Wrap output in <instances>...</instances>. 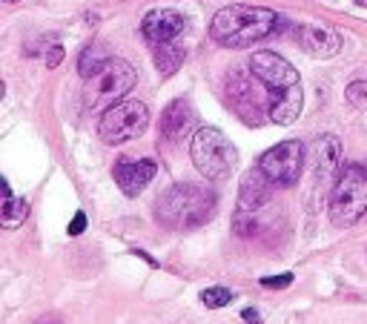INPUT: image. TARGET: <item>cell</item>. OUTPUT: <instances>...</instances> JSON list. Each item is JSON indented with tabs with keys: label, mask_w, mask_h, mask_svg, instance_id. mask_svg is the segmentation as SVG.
Returning <instances> with one entry per match:
<instances>
[{
	"label": "cell",
	"mask_w": 367,
	"mask_h": 324,
	"mask_svg": "<svg viewBox=\"0 0 367 324\" xmlns=\"http://www.w3.org/2000/svg\"><path fill=\"white\" fill-rule=\"evenodd\" d=\"M109 61H112V55H109L101 44H92V46H86V49L81 52L78 72H81V78H84V81H89V78H92V75H98Z\"/></svg>",
	"instance_id": "obj_17"
},
{
	"label": "cell",
	"mask_w": 367,
	"mask_h": 324,
	"mask_svg": "<svg viewBox=\"0 0 367 324\" xmlns=\"http://www.w3.org/2000/svg\"><path fill=\"white\" fill-rule=\"evenodd\" d=\"M86 230V213H75L72 224H69V236H81Z\"/></svg>",
	"instance_id": "obj_23"
},
{
	"label": "cell",
	"mask_w": 367,
	"mask_h": 324,
	"mask_svg": "<svg viewBox=\"0 0 367 324\" xmlns=\"http://www.w3.org/2000/svg\"><path fill=\"white\" fill-rule=\"evenodd\" d=\"M155 216L169 230H196L216 216V193L207 184H172L158 198Z\"/></svg>",
	"instance_id": "obj_3"
},
{
	"label": "cell",
	"mask_w": 367,
	"mask_h": 324,
	"mask_svg": "<svg viewBox=\"0 0 367 324\" xmlns=\"http://www.w3.org/2000/svg\"><path fill=\"white\" fill-rule=\"evenodd\" d=\"M138 72L132 69V64L112 58L98 75H92L84 86V106L89 112H106L109 106L121 103L126 98V92L135 86Z\"/></svg>",
	"instance_id": "obj_6"
},
{
	"label": "cell",
	"mask_w": 367,
	"mask_h": 324,
	"mask_svg": "<svg viewBox=\"0 0 367 324\" xmlns=\"http://www.w3.org/2000/svg\"><path fill=\"white\" fill-rule=\"evenodd\" d=\"M6 4H15V0H6Z\"/></svg>",
	"instance_id": "obj_26"
},
{
	"label": "cell",
	"mask_w": 367,
	"mask_h": 324,
	"mask_svg": "<svg viewBox=\"0 0 367 324\" xmlns=\"http://www.w3.org/2000/svg\"><path fill=\"white\" fill-rule=\"evenodd\" d=\"M184 29H187V18L175 9H152L141 24V32L152 46L172 44Z\"/></svg>",
	"instance_id": "obj_10"
},
{
	"label": "cell",
	"mask_w": 367,
	"mask_h": 324,
	"mask_svg": "<svg viewBox=\"0 0 367 324\" xmlns=\"http://www.w3.org/2000/svg\"><path fill=\"white\" fill-rule=\"evenodd\" d=\"M155 173H158V167L149 158H141V161H126L124 158L115 164V181L121 187V193L129 196V198L141 196L146 190V184L155 178Z\"/></svg>",
	"instance_id": "obj_11"
},
{
	"label": "cell",
	"mask_w": 367,
	"mask_h": 324,
	"mask_svg": "<svg viewBox=\"0 0 367 324\" xmlns=\"http://www.w3.org/2000/svg\"><path fill=\"white\" fill-rule=\"evenodd\" d=\"M304 161H307V155H304L301 141H281L258 158V167L276 187L287 190V187L298 184V178L304 173Z\"/></svg>",
	"instance_id": "obj_8"
},
{
	"label": "cell",
	"mask_w": 367,
	"mask_h": 324,
	"mask_svg": "<svg viewBox=\"0 0 367 324\" xmlns=\"http://www.w3.org/2000/svg\"><path fill=\"white\" fill-rule=\"evenodd\" d=\"M29 216V204L24 198H15L12 190H9V181H4V216H0V221H4L6 230H15L26 221Z\"/></svg>",
	"instance_id": "obj_16"
},
{
	"label": "cell",
	"mask_w": 367,
	"mask_h": 324,
	"mask_svg": "<svg viewBox=\"0 0 367 324\" xmlns=\"http://www.w3.org/2000/svg\"><path fill=\"white\" fill-rule=\"evenodd\" d=\"M278 29V15L267 6H247V4H233L216 12L210 24V38L218 46L227 49H247L264 38H270Z\"/></svg>",
	"instance_id": "obj_2"
},
{
	"label": "cell",
	"mask_w": 367,
	"mask_h": 324,
	"mask_svg": "<svg viewBox=\"0 0 367 324\" xmlns=\"http://www.w3.org/2000/svg\"><path fill=\"white\" fill-rule=\"evenodd\" d=\"M367 213V170L358 164L341 167L330 190V221L336 227H350Z\"/></svg>",
	"instance_id": "obj_5"
},
{
	"label": "cell",
	"mask_w": 367,
	"mask_h": 324,
	"mask_svg": "<svg viewBox=\"0 0 367 324\" xmlns=\"http://www.w3.org/2000/svg\"><path fill=\"white\" fill-rule=\"evenodd\" d=\"M316 190H333L338 173H341V141L336 135H321L316 141Z\"/></svg>",
	"instance_id": "obj_9"
},
{
	"label": "cell",
	"mask_w": 367,
	"mask_h": 324,
	"mask_svg": "<svg viewBox=\"0 0 367 324\" xmlns=\"http://www.w3.org/2000/svg\"><path fill=\"white\" fill-rule=\"evenodd\" d=\"M184 52L181 46H175V41L172 44H158L155 46V66H158V72L166 78V75H172L181 64H184Z\"/></svg>",
	"instance_id": "obj_18"
},
{
	"label": "cell",
	"mask_w": 367,
	"mask_h": 324,
	"mask_svg": "<svg viewBox=\"0 0 367 324\" xmlns=\"http://www.w3.org/2000/svg\"><path fill=\"white\" fill-rule=\"evenodd\" d=\"M193 126H196V112H193L190 101H184V98L172 101V103L164 109V115H161V138H164L166 143L184 141V138L193 132Z\"/></svg>",
	"instance_id": "obj_12"
},
{
	"label": "cell",
	"mask_w": 367,
	"mask_h": 324,
	"mask_svg": "<svg viewBox=\"0 0 367 324\" xmlns=\"http://www.w3.org/2000/svg\"><path fill=\"white\" fill-rule=\"evenodd\" d=\"M44 58H46V66H49V69H55V66H58V64L64 61V46L52 44V46L46 49V55H44Z\"/></svg>",
	"instance_id": "obj_22"
},
{
	"label": "cell",
	"mask_w": 367,
	"mask_h": 324,
	"mask_svg": "<svg viewBox=\"0 0 367 324\" xmlns=\"http://www.w3.org/2000/svg\"><path fill=\"white\" fill-rule=\"evenodd\" d=\"M190 155H193V164L196 170L207 178V181H221L230 176V170L236 167L238 152L230 143V138L216 129V126H201L193 135L190 143Z\"/></svg>",
	"instance_id": "obj_4"
},
{
	"label": "cell",
	"mask_w": 367,
	"mask_h": 324,
	"mask_svg": "<svg viewBox=\"0 0 367 324\" xmlns=\"http://www.w3.org/2000/svg\"><path fill=\"white\" fill-rule=\"evenodd\" d=\"M149 126V109L146 103L141 101H121L115 106H109L104 115H101V123H98V135L104 143H126L132 138H141Z\"/></svg>",
	"instance_id": "obj_7"
},
{
	"label": "cell",
	"mask_w": 367,
	"mask_h": 324,
	"mask_svg": "<svg viewBox=\"0 0 367 324\" xmlns=\"http://www.w3.org/2000/svg\"><path fill=\"white\" fill-rule=\"evenodd\" d=\"M293 284V273H284V275H264L261 278V287H267V290H284V287H290Z\"/></svg>",
	"instance_id": "obj_21"
},
{
	"label": "cell",
	"mask_w": 367,
	"mask_h": 324,
	"mask_svg": "<svg viewBox=\"0 0 367 324\" xmlns=\"http://www.w3.org/2000/svg\"><path fill=\"white\" fill-rule=\"evenodd\" d=\"M250 72L273 95L267 118L278 126L296 123L301 115V106H304V92H301V81H298V72L293 69V64L276 52H256L250 61Z\"/></svg>",
	"instance_id": "obj_1"
},
{
	"label": "cell",
	"mask_w": 367,
	"mask_h": 324,
	"mask_svg": "<svg viewBox=\"0 0 367 324\" xmlns=\"http://www.w3.org/2000/svg\"><path fill=\"white\" fill-rule=\"evenodd\" d=\"M256 324H258V321H256Z\"/></svg>",
	"instance_id": "obj_27"
},
{
	"label": "cell",
	"mask_w": 367,
	"mask_h": 324,
	"mask_svg": "<svg viewBox=\"0 0 367 324\" xmlns=\"http://www.w3.org/2000/svg\"><path fill=\"white\" fill-rule=\"evenodd\" d=\"M356 4H358V6H364V9H367V0H356Z\"/></svg>",
	"instance_id": "obj_25"
},
{
	"label": "cell",
	"mask_w": 367,
	"mask_h": 324,
	"mask_svg": "<svg viewBox=\"0 0 367 324\" xmlns=\"http://www.w3.org/2000/svg\"><path fill=\"white\" fill-rule=\"evenodd\" d=\"M301 49L313 58H333L338 49H341V35L333 32L330 26H321V24H304L298 26L296 32Z\"/></svg>",
	"instance_id": "obj_13"
},
{
	"label": "cell",
	"mask_w": 367,
	"mask_h": 324,
	"mask_svg": "<svg viewBox=\"0 0 367 324\" xmlns=\"http://www.w3.org/2000/svg\"><path fill=\"white\" fill-rule=\"evenodd\" d=\"M273 181L261 173V167L256 164L244 178H241V187H238V210L241 213H256V210H261L267 201H270V196H273Z\"/></svg>",
	"instance_id": "obj_14"
},
{
	"label": "cell",
	"mask_w": 367,
	"mask_h": 324,
	"mask_svg": "<svg viewBox=\"0 0 367 324\" xmlns=\"http://www.w3.org/2000/svg\"><path fill=\"white\" fill-rule=\"evenodd\" d=\"M233 298H236V293H233L230 287H207V290L201 293V304L210 307V310H221V307H227Z\"/></svg>",
	"instance_id": "obj_19"
},
{
	"label": "cell",
	"mask_w": 367,
	"mask_h": 324,
	"mask_svg": "<svg viewBox=\"0 0 367 324\" xmlns=\"http://www.w3.org/2000/svg\"><path fill=\"white\" fill-rule=\"evenodd\" d=\"M230 95H233V103H236V109H238V115L247 121V123H253V126H258L264 118V112H261V101H258V95L250 89V83H236L233 89H230Z\"/></svg>",
	"instance_id": "obj_15"
},
{
	"label": "cell",
	"mask_w": 367,
	"mask_h": 324,
	"mask_svg": "<svg viewBox=\"0 0 367 324\" xmlns=\"http://www.w3.org/2000/svg\"><path fill=\"white\" fill-rule=\"evenodd\" d=\"M241 315H244V321H250V324H256V321H258V313H256V310H250V307H247Z\"/></svg>",
	"instance_id": "obj_24"
},
{
	"label": "cell",
	"mask_w": 367,
	"mask_h": 324,
	"mask_svg": "<svg viewBox=\"0 0 367 324\" xmlns=\"http://www.w3.org/2000/svg\"><path fill=\"white\" fill-rule=\"evenodd\" d=\"M344 98H347L350 106L364 109V106H367V81H353V83L344 89Z\"/></svg>",
	"instance_id": "obj_20"
}]
</instances>
